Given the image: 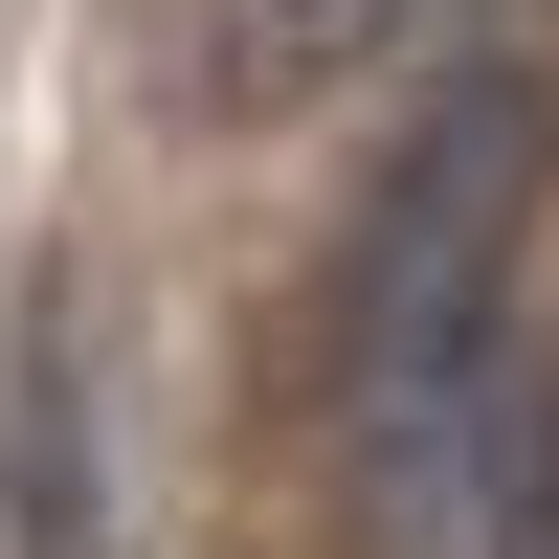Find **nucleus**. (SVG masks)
Instances as JSON below:
<instances>
[{"mask_svg": "<svg viewBox=\"0 0 559 559\" xmlns=\"http://www.w3.org/2000/svg\"><path fill=\"white\" fill-rule=\"evenodd\" d=\"M403 23H426V0H224V23H202V90H224V112H292V90L381 68Z\"/></svg>", "mask_w": 559, "mask_h": 559, "instance_id": "nucleus-1", "label": "nucleus"}]
</instances>
